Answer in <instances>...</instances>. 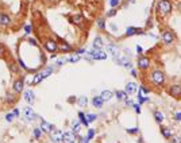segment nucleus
I'll return each instance as SVG.
<instances>
[{
	"label": "nucleus",
	"instance_id": "57",
	"mask_svg": "<svg viewBox=\"0 0 181 143\" xmlns=\"http://www.w3.org/2000/svg\"><path fill=\"white\" fill-rule=\"evenodd\" d=\"M68 101H71V103H76V101H77V97L73 96V97H71V99H68Z\"/></svg>",
	"mask_w": 181,
	"mask_h": 143
},
{
	"label": "nucleus",
	"instance_id": "22",
	"mask_svg": "<svg viewBox=\"0 0 181 143\" xmlns=\"http://www.w3.org/2000/svg\"><path fill=\"white\" fill-rule=\"evenodd\" d=\"M81 58H83L81 55L75 54V53H72V54H69V55H68V58H65V61H66V64H77L79 61H81Z\"/></svg>",
	"mask_w": 181,
	"mask_h": 143
},
{
	"label": "nucleus",
	"instance_id": "38",
	"mask_svg": "<svg viewBox=\"0 0 181 143\" xmlns=\"http://www.w3.org/2000/svg\"><path fill=\"white\" fill-rule=\"evenodd\" d=\"M116 14H118V8H111V10L107 12V18H114V16H116Z\"/></svg>",
	"mask_w": 181,
	"mask_h": 143
},
{
	"label": "nucleus",
	"instance_id": "4",
	"mask_svg": "<svg viewBox=\"0 0 181 143\" xmlns=\"http://www.w3.org/2000/svg\"><path fill=\"white\" fill-rule=\"evenodd\" d=\"M150 66H151V60H150L149 55H146V54L138 55V58H137V68H138V70L147 72L150 69Z\"/></svg>",
	"mask_w": 181,
	"mask_h": 143
},
{
	"label": "nucleus",
	"instance_id": "2",
	"mask_svg": "<svg viewBox=\"0 0 181 143\" xmlns=\"http://www.w3.org/2000/svg\"><path fill=\"white\" fill-rule=\"evenodd\" d=\"M155 10L161 16H168L173 11V3L170 0H158L155 4Z\"/></svg>",
	"mask_w": 181,
	"mask_h": 143
},
{
	"label": "nucleus",
	"instance_id": "18",
	"mask_svg": "<svg viewBox=\"0 0 181 143\" xmlns=\"http://www.w3.org/2000/svg\"><path fill=\"white\" fill-rule=\"evenodd\" d=\"M104 45H105L104 38L99 35V36H96V38L93 39V42H92V47H93V49H96V50H103Z\"/></svg>",
	"mask_w": 181,
	"mask_h": 143
},
{
	"label": "nucleus",
	"instance_id": "25",
	"mask_svg": "<svg viewBox=\"0 0 181 143\" xmlns=\"http://www.w3.org/2000/svg\"><path fill=\"white\" fill-rule=\"evenodd\" d=\"M96 26L99 30H101V31H105L107 30V23H105V18L104 16H99L97 20H96Z\"/></svg>",
	"mask_w": 181,
	"mask_h": 143
},
{
	"label": "nucleus",
	"instance_id": "47",
	"mask_svg": "<svg viewBox=\"0 0 181 143\" xmlns=\"http://www.w3.org/2000/svg\"><path fill=\"white\" fill-rule=\"evenodd\" d=\"M133 109L135 111V113H137V115H141V105L138 104V101H135V104H134Z\"/></svg>",
	"mask_w": 181,
	"mask_h": 143
},
{
	"label": "nucleus",
	"instance_id": "3",
	"mask_svg": "<svg viewBox=\"0 0 181 143\" xmlns=\"http://www.w3.org/2000/svg\"><path fill=\"white\" fill-rule=\"evenodd\" d=\"M159 39H161V42L165 45V46H170V45H173L176 42V35L173 34V31L169 30V28H164L161 31V35H159Z\"/></svg>",
	"mask_w": 181,
	"mask_h": 143
},
{
	"label": "nucleus",
	"instance_id": "14",
	"mask_svg": "<svg viewBox=\"0 0 181 143\" xmlns=\"http://www.w3.org/2000/svg\"><path fill=\"white\" fill-rule=\"evenodd\" d=\"M58 51L60 53H73L75 49H73L72 45H69L66 41H60L58 42Z\"/></svg>",
	"mask_w": 181,
	"mask_h": 143
},
{
	"label": "nucleus",
	"instance_id": "24",
	"mask_svg": "<svg viewBox=\"0 0 181 143\" xmlns=\"http://www.w3.org/2000/svg\"><path fill=\"white\" fill-rule=\"evenodd\" d=\"M115 97H116L118 99V101H123V103H125V101L129 99V95H127V92L126 91H115Z\"/></svg>",
	"mask_w": 181,
	"mask_h": 143
},
{
	"label": "nucleus",
	"instance_id": "56",
	"mask_svg": "<svg viewBox=\"0 0 181 143\" xmlns=\"http://www.w3.org/2000/svg\"><path fill=\"white\" fill-rule=\"evenodd\" d=\"M4 54H6V50H4V47L0 45V57H3Z\"/></svg>",
	"mask_w": 181,
	"mask_h": 143
},
{
	"label": "nucleus",
	"instance_id": "51",
	"mask_svg": "<svg viewBox=\"0 0 181 143\" xmlns=\"http://www.w3.org/2000/svg\"><path fill=\"white\" fill-rule=\"evenodd\" d=\"M135 50H137L138 55H142V54H145V50H143V47L141 46V45H137V46H135Z\"/></svg>",
	"mask_w": 181,
	"mask_h": 143
},
{
	"label": "nucleus",
	"instance_id": "55",
	"mask_svg": "<svg viewBox=\"0 0 181 143\" xmlns=\"http://www.w3.org/2000/svg\"><path fill=\"white\" fill-rule=\"evenodd\" d=\"M123 53H125V54L127 55V57H131V51H130V49H125V50H123Z\"/></svg>",
	"mask_w": 181,
	"mask_h": 143
},
{
	"label": "nucleus",
	"instance_id": "13",
	"mask_svg": "<svg viewBox=\"0 0 181 143\" xmlns=\"http://www.w3.org/2000/svg\"><path fill=\"white\" fill-rule=\"evenodd\" d=\"M49 138H50V141L51 142H54V143H61V142H64V131H61V130L58 128H56L53 132L49 134Z\"/></svg>",
	"mask_w": 181,
	"mask_h": 143
},
{
	"label": "nucleus",
	"instance_id": "5",
	"mask_svg": "<svg viewBox=\"0 0 181 143\" xmlns=\"http://www.w3.org/2000/svg\"><path fill=\"white\" fill-rule=\"evenodd\" d=\"M105 49H107L105 53H107V54H108L112 60H116V58H119V57L122 55L120 47H119L115 42H108V43H107V47H105Z\"/></svg>",
	"mask_w": 181,
	"mask_h": 143
},
{
	"label": "nucleus",
	"instance_id": "43",
	"mask_svg": "<svg viewBox=\"0 0 181 143\" xmlns=\"http://www.w3.org/2000/svg\"><path fill=\"white\" fill-rule=\"evenodd\" d=\"M31 32H32V26H31V24H26V26H24V34L28 36Z\"/></svg>",
	"mask_w": 181,
	"mask_h": 143
},
{
	"label": "nucleus",
	"instance_id": "28",
	"mask_svg": "<svg viewBox=\"0 0 181 143\" xmlns=\"http://www.w3.org/2000/svg\"><path fill=\"white\" fill-rule=\"evenodd\" d=\"M77 119H79L81 122V124L84 126V127H89V123H88V120H87V115H85V112L83 111H79V113H77Z\"/></svg>",
	"mask_w": 181,
	"mask_h": 143
},
{
	"label": "nucleus",
	"instance_id": "48",
	"mask_svg": "<svg viewBox=\"0 0 181 143\" xmlns=\"http://www.w3.org/2000/svg\"><path fill=\"white\" fill-rule=\"evenodd\" d=\"M130 76L131 77H134V79H138V69H134V68H131L130 69Z\"/></svg>",
	"mask_w": 181,
	"mask_h": 143
},
{
	"label": "nucleus",
	"instance_id": "50",
	"mask_svg": "<svg viewBox=\"0 0 181 143\" xmlns=\"http://www.w3.org/2000/svg\"><path fill=\"white\" fill-rule=\"evenodd\" d=\"M27 42L30 43L31 46H34V47H38V42H37V39H34V38H30V36H28Z\"/></svg>",
	"mask_w": 181,
	"mask_h": 143
},
{
	"label": "nucleus",
	"instance_id": "53",
	"mask_svg": "<svg viewBox=\"0 0 181 143\" xmlns=\"http://www.w3.org/2000/svg\"><path fill=\"white\" fill-rule=\"evenodd\" d=\"M11 112H12V115H14L15 117H19V116H20V111H19V108H14Z\"/></svg>",
	"mask_w": 181,
	"mask_h": 143
},
{
	"label": "nucleus",
	"instance_id": "8",
	"mask_svg": "<svg viewBox=\"0 0 181 143\" xmlns=\"http://www.w3.org/2000/svg\"><path fill=\"white\" fill-rule=\"evenodd\" d=\"M114 62L118 65V66H122V68H126V69H131L133 68V61H131L130 57L127 55H120L119 58L114 60Z\"/></svg>",
	"mask_w": 181,
	"mask_h": 143
},
{
	"label": "nucleus",
	"instance_id": "36",
	"mask_svg": "<svg viewBox=\"0 0 181 143\" xmlns=\"http://www.w3.org/2000/svg\"><path fill=\"white\" fill-rule=\"evenodd\" d=\"M16 96L18 95H15L14 92H8V93H6V96H4V101H6V103H12V101H14L15 99H16Z\"/></svg>",
	"mask_w": 181,
	"mask_h": 143
},
{
	"label": "nucleus",
	"instance_id": "60",
	"mask_svg": "<svg viewBox=\"0 0 181 143\" xmlns=\"http://www.w3.org/2000/svg\"><path fill=\"white\" fill-rule=\"evenodd\" d=\"M88 143H89V142H88Z\"/></svg>",
	"mask_w": 181,
	"mask_h": 143
},
{
	"label": "nucleus",
	"instance_id": "42",
	"mask_svg": "<svg viewBox=\"0 0 181 143\" xmlns=\"http://www.w3.org/2000/svg\"><path fill=\"white\" fill-rule=\"evenodd\" d=\"M8 68H10V70L12 73H19V68L15 65V62H10L8 64Z\"/></svg>",
	"mask_w": 181,
	"mask_h": 143
},
{
	"label": "nucleus",
	"instance_id": "59",
	"mask_svg": "<svg viewBox=\"0 0 181 143\" xmlns=\"http://www.w3.org/2000/svg\"><path fill=\"white\" fill-rule=\"evenodd\" d=\"M76 143H79V142H76Z\"/></svg>",
	"mask_w": 181,
	"mask_h": 143
},
{
	"label": "nucleus",
	"instance_id": "30",
	"mask_svg": "<svg viewBox=\"0 0 181 143\" xmlns=\"http://www.w3.org/2000/svg\"><path fill=\"white\" fill-rule=\"evenodd\" d=\"M45 79H43V76H42V73L41 72H37L35 74H34V77H32V81H31V84L32 85H38V84H41L43 81Z\"/></svg>",
	"mask_w": 181,
	"mask_h": 143
},
{
	"label": "nucleus",
	"instance_id": "54",
	"mask_svg": "<svg viewBox=\"0 0 181 143\" xmlns=\"http://www.w3.org/2000/svg\"><path fill=\"white\" fill-rule=\"evenodd\" d=\"M110 27H111V30H112L114 32H116V31H118V26H116L115 23H111V26H110Z\"/></svg>",
	"mask_w": 181,
	"mask_h": 143
},
{
	"label": "nucleus",
	"instance_id": "9",
	"mask_svg": "<svg viewBox=\"0 0 181 143\" xmlns=\"http://www.w3.org/2000/svg\"><path fill=\"white\" fill-rule=\"evenodd\" d=\"M143 34H146V31L141 27H137V26H129L125 31L126 38H130V36H134V35H143Z\"/></svg>",
	"mask_w": 181,
	"mask_h": 143
},
{
	"label": "nucleus",
	"instance_id": "49",
	"mask_svg": "<svg viewBox=\"0 0 181 143\" xmlns=\"http://www.w3.org/2000/svg\"><path fill=\"white\" fill-rule=\"evenodd\" d=\"M134 104H135V101H134V100H130V99H127V100L125 101V105H126L127 108H133Z\"/></svg>",
	"mask_w": 181,
	"mask_h": 143
},
{
	"label": "nucleus",
	"instance_id": "7",
	"mask_svg": "<svg viewBox=\"0 0 181 143\" xmlns=\"http://www.w3.org/2000/svg\"><path fill=\"white\" fill-rule=\"evenodd\" d=\"M23 115H24V116H23V120H24V122H35L37 119L41 120L39 115H38V113H37L31 107H24V109H23Z\"/></svg>",
	"mask_w": 181,
	"mask_h": 143
},
{
	"label": "nucleus",
	"instance_id": "27",
	"mask_svg": "<svg viewBox=\"0 0 181 143\" xmlns=\"http://www.w3.org/2000/svg\"><path fill=\"white\" fill-rule=\"evenodd\" d=\"M81 127H83V124H81V122H80L79 119H76V120L72 122V127H71V130H72V131L75 132V134H80Z\"/></svg>",
	"mask_w": 181,
	"mask_h": 143
},
{
	"label": "nucleus",
	"instance_id": "58",
	"mask_svg": "<svg viewBox=\"0 0 181 143\" xmlns=\"http://www.w3.org/2000/svg\"><path fill=\"white\" fill-rule=\"evenodd\" d=\"M131 3H135V0H126V4H131Z\"/></svg>",
	"mask_w": 181,
	"mask_h": 143
},
{
	"label": "nucleus",
	"instance_id": "32",
	"mask_svg": "<svg viewBox=\"0 0 181 143\" xmlns=\"http://www.w3.org/2000/svg\"><path fill=\"white\" fill-rule=\"evenodd\" d=\"M138 92L141 93V95H143V96H147L149 93H151V88H149V87H147V85H145V84H142V85H139Z\"/></svg>",
	"mask_w": 181,
	"mask_h": 143
},
{
	"label": "nucleus",
	"instance_id": "1",
	"mask_svg": "<svg viewBox=\"0 0 181 143\" xmlns=\"http://www.w3.org/2000/svg\"><path fill=\"white\" fill-rule=\"evenodd\" d=\"M147 80H149V83L157 89H161L166 85V76H165V73H164L162 69H159V68L151 69L149 72V74H147Z\"/></svg>",
	"mask_w": 181,
	"mask_h": 143
},
{
	"label": "nucleus",
	"instance_id": "23",
	"mask_svg": "<svg viewBox=\"0 0 181 143\" xmlns=\"http://www.w3.org/2000/svg\"><path fill=\"white\" fill-rule=\"evenodd\" d=\"M71 22L73 24H76V26H80V24L84 23V18H83L81 14H75V15L71 16Z\"/></svg>",
	"mask_w": 181,
	"mask_h": 143
},
{
	"label": "nucleus",
	"instance_id": "16",
	"mask_svg": "<svg viewBox=\"0 0 181 143\" xmlns=\"http://www.w3.org/2000/svg\"><path fill=\"white\" fill-rule=\"evenodd\" d=\"M138 88H139V85L137 83H127L126 84V87H125V91L127 92V95H134V93H138Z\"/></svg>",
	"mask_w": 181,
	"mask_h": 143
},
{
	"label": "nucleus",
	"instance_id": "17",
	"mask_svg": "<svg viewBox=\"0 0 181 143\" xmlns=\"http://www.w3.org/2000/svg\"><path fill=\"white\" fill-rule=\"evenodd\" d=\"M104 103H105V101L103 100L100 96H93L92 100H90V105H92L93 108H96V109H101L103 105H104Z\"/></svg>",
	"mask_w": 181,
	"mask_h": 143
},
{
	"label": "nucleus",
	"instance_id": "44",
	"mask_svg": "<svg viewBox=\"0 0 181 143\" xmlns=\"http://www.w3.org/2000/svg\"><path fill=\"white\" fill-rule=\"evenodd\" d=\"M73 53H75V54H79V55L83 57V55L85 54V53H87V50H85L84 47H79V49H76V50L73 51Z\"/></svg>",
	"mask_w": 181,
	"mask_h": 143
},
{
	"label": "nucleus",
	"instance_id": "21",
	"mask_svg": "<svg viewBox=\"0 0 181 143\" xmlns=\"http://www.w3.org/2000/svg\"><path fill=\"white\" fill-rule=\"evenodd\" d=\"M101 97L103 100L104 101H110L111 99H112V97L115 96V92H112V91H110V89H104V91H101V93L100 95H99Z\"/></svg>",
	"mask_w": 181,
	"mask_h": 143
},
{
	"label": "nucleus",
	"instance_id": "52",
	"mask_svg": "<svg viewBox=\"0 0 181 143\" xmlns=\"http://www.w3.org/2000/svg\"><path fill=\"white\" fill-rule=\"evenodd\" d=\"M173 119H174L176 122H181V111H176V112L173 113Z\"/></svg>",
	"mask_w": 181,
	"mask_h": 143
},
{
	"label": "nucleus",
	"instance_id": "29",
	"mask_svg": "<svg viewBox=\"0 0 181 143\" xmlns=\"http://www.w3.org/2000/svg\"><path fill=\"white\" fill-rule=\"evenodd\" d=\"M159 131H161V135L165 138V139H170V136L173 135V132H172L170 128L165 127V126H161V128H159Z\"/></svg>",
	"mask_w": 181,
	"mask_h": 143
},
{
	"label": "nucleus",
	"instance_id": "45",
	"mask_svg": "<svg viewBox=\"0 0 181 143\" xmlns=\"http://www.w3.org/2000/svg\"><path fill=\"white\" fill-rule=\"evenodd\" d=\"M15 119H16V117L12 115V112H10V113H7V115H6V122H8V123H12Z\"/></svg>",
	"mask_w": 181,
	"mask_h": 143
},
{
	"label": "nucleus",
	"instance_id": "46",
	"mask_svg": "<svg viewBox=\"0 0 181 143\" xmlns=\"http://www.w3.org/2000/svg\"><path fill=\"white\" fill-rule=\"evenodd\" d=\"M119 4H120V0H110V7L111 8H118Z\"/></svg>",
	"mask_w": 181,
	"mask_h": 143
},
{
	"label": "nucleus",
	"instance_id": "11",
	"mask_svg": "<svg viewBox=\"0 0 181 143\" xmlns=\"http://www.w3.org/2000/svg\"><path fill=\"white\" fill-rule=\"evenodd\" d=\"M168 95L174 97V99H181V85L180 84H173L168 89Z\"/></svg>",
	"mask_w": 181,
	"mask_h": 143
},
{
	"label": "nucleus",
	"instance_id": "37",
	"mask_svg": "<svg viewBox=\"0 0 181 143\" xmlns=\"http://www.w3.org/2000/svg\"><path fill=\"white\" fill-rule=\"evenodd\" d=\"M87 115V120H88V123H93V122H96L97 120V113H93V112H88V113H85Z\"/></svg>",
	"mask_w": 181,
	"mask_h": 143
},
{
	"label": "nucleus",
	"instance_id": "33",
	"mask_svg": "<svg viewBox=\"0 0 181 143\" xmlns=\"http://www.w3.org/2000/svg\"><path fill=\"white\" fill-rule=\"evenodd\" d=\"M77 104L80 105L81 108H85L88 105V97L87 96H79L77 97V101H76Z\"/></svg>",
	"mask_w": 181,
	"mask_h": 143
},
{
	"label": "nucleus",
	"instance_id": "15",
	"mask_svg": "<svg viewBox=\"0 0 181 143\" xmlns=\"http://www.w3.org/2000/svg\"><path fill=\"white\" fill-rule=\"evenodd\" d=\"M23 99L27 104H34L35 101V93L32 89H26V92L23 91Z\"/></svg>",
	"mask_w": 181,
	"mask_h": 143
},
{
	"label": "nucleus",
	"instance_id": "39",
	"mask_svg": "<svg viewBox=\"0 0 181 143\" xmlns=\"http://www.w3.org/2000/svg\"><path fill=\"white\" fill-rule=\"evenodd\" d=\"M169 143H181V135H172Z\"/></svg>",
	"mask_w": 181,
	"mask_h": 143
},
{
	"label": "nucleus",
	"instance_id": "12",
	"mask_svg": "<svg viewBox=\"0 0 181 143\" xmlns=\"http://www.w3.org/2000/svg\"><path fill=\"white\" fill-rule=\"evenodd\" d=\"M39 127H41V130H42L45 134H50V132H53V131H54V130L57 128L53 123H50V122H46L45 119H42V117H41V124H39Z\"/></svg>",
	"mask_w": 181,
	"mask_h": 143
},
{
	"label": "nucleus",
	"instance_id": "41",
	"mask_svg": "<svg viewBox=\"0 0 181 143\" xmlns=\"http://www.w3.org/2000/svg\"><path fill=\"white\" fill-rule=\"evenodd\" d=\"M126 132L130 134V135H137L139 134V128L138 127H134V128H126Z\"/></svg>",
	"mask_w": 181,
	"mask_h": 143
},
{
	"label": "nucleus",
	"instance_id": "20",
	"mask_svg": "<svg viewBox=\"0 0 181 143\" xmlns=\"http://www.w3.org/2000/svg\"><path fill=\"white\" fill-rule=\"evenodd\" d=\"M64 142H66V143H76V134L72 131H65L64 132Z\"/></svg>",
	"mask_w": 181,
	"mask_h": 143
},
{
	"label": "nucleus",
	"instance_id": "6",
	"mask_svg": "<svg viewBox=\"0 0 181 143\" xmlns=\"http://www.w3.org/2000/svg\"><path fill=\"white\" fill-rule=\"evenodd\" d=\"M43 50L50 53V54H54V53H58V42L51 38H47L43 41Z\"/></svg>",
	"mask_w": 181,
	"mask_h": 143
},
{
	"label": "nucleus",
	"instance_id": "34",
	"mask_svg": "<svg viewBox=\"0 0 181 143\" xmlns=\"http://www.w3.org/2000/svg\"><path fill=\"white\" fill-rule=\"evenodd\" d=\"M137 101H138V104L139 105H143V104H146V103H149L150 101V99L147 96H143V95H141V93H137Z\"/></svg>",
	"mask_w": 181,
	"mask_h": 143
},
{
	"label": "nucleus",
	"instance_id": "40",
	"mask_svg": "<svg viewBox=\"0 0 181 143\" xmlns=\"http://www.w3.org/2000/svg\"><path fill=\"white\" fill-rule=\"evenodd\" d=\"M65 64H66V61H65L64 58H57V61H56V64H54V65H56V68H58V69H60V68H62Z\"/></svg>",
	"mask_w": 181,
	"mask_h": 143
},
{
	"label": "nucleus",
	"instance_id": "26",
	"mask_svg": "<svg viewBox=\"0 0 181 143\" xmlns=\"http://www.w3.org/2000/svg\"><path fill=\"white\" fill-rule=\"evenodd\" d=\"M153 116H154V120L157 122L158 124H162L164 120H165V115H164L161 111H158V109H155V111L153 112Z\"/></svg>",
	"mask_w": 181,
	"mask_h": 143
},
{
	"label": "nucleus",
	"instance_id": "35",
	"mask_svg": "<svg viewBox=\"0 0 181 143\" xmlns=\"http://www.w3.org/2000/svg\"><path fill=\"white\" fill-rule=\"evenodd\" d=\"M95 135H96V130L95 128H88V132H87V136H85V143H88L89 141H92Z\"/></svg>",
	"mask_w": 181,
	"mask_h": 143
},
{
	"label": "nucleus",
	"instance_id": "19",
	"mask_svg": "<svg viewBox=\"0 0 181 143\" xmlns=\"http://www.w3.org/2000/svg\"><path fill=\"white\" fill-rule=\"evenodd\" d=\"M11 22H12V19L8 14H4V12L0 14V26L2 27H8L11 24Z\"/></svg>",
	"mask_w": 181,
	"mask_h": 143
},
{
	"label": "nucleus",
	"instance_id": "31",
	"mask_svg": "<svg viewBox=\"0 0 181 143\" xmlns=\"http://www.w3.org/2000/svg\"><path fill=\"white\" fill-rule=\"evenodd\" d=\"M42 135H43V131L41 130V127H34V130H32V139L39 141L42 138Z\"/></svg>",
	"mask_w": 181,
	"mask_h": 143
},
{
	"label": "nucleus",
	"instance_id": "10",
	"mask_svg": "<svg viewBox=\"0 0 181 143\" xmlns=\"http://www.w3.org/2000/svg\"><path fill=\"white\" fill-rule=\"evenodd\" d=\"M23 91H24V80L22 77L14 80V83H12V92L15 95H20V93H23Z\"/></svg>",
	"mask_w": 181,
	"mask_h": 143
}]
</instances>
